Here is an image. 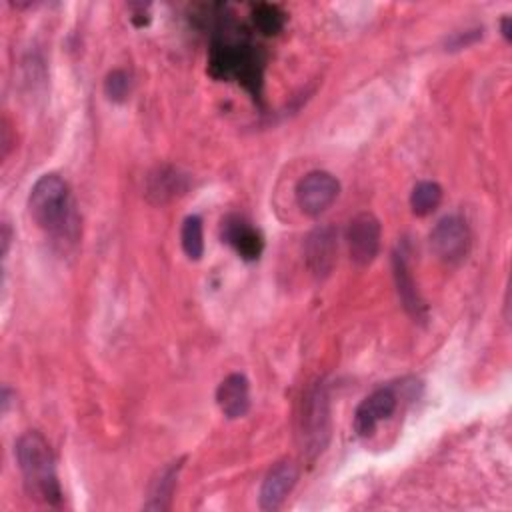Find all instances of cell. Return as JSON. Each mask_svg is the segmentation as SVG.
Segmentation results:
<instances>
[{"label": "cell", "instance_id": "1", "mask_svg": "<svg viewBox=\"0 0 512 512\" xmlns=\"http://www.w3.org/2000/svg\"><path fill=\"white\" fill-rule=\"evenodd\" d=\"M32 220L50 236L74 240L78 234V216L66 180L54 172L42 174L28 196Z\"/></svg>", "mask_w": 512, "mask_h": 512}, {"label": "cell", "instance_id": "2", "mask_svg": "<svg viewBox=\"0 0 512 512\" xmlns=\"http://www.w3.org/2000/svg\"><path fill=\"white\" fill-rule=\"evenodd\" d=\"M16 460L30 498L48 506L62 504V488L56 474L50 444L40 432H24L16 442Z\"/></svg>", "mask_w": 512, "mask_h": 512}, {"label": "cell", "instance_id": "3", "mask_svg": "<svg viewBox=\"0 0 512 512\" xmlns=\"http://www.w3.org/2000/svg\"><path fill=\"white\" fill-rule=\"evenodd\" d=\"M228 26L212 42L210 50V74L216 78L238 80L252 96L262 92L264 58L260 52L240 36H228Z\"/></svg>", "mask_w": 512, "mask_h": 512}, {"label": "cell", "instance_id": "4", "mask_svg": "<svg viewBox=\"0 0 512 512\" xmlns=\"http://www.w3.org/2000/svg\"><path fill=\"white\" fill-rule=\"evenodd\" d=\"M300 434L304 452L310 460H314L328 444L330 438V400L326 386L316 384L304 400L302 418H300Z\"/></svg>", "mask_w": 512, "mask_h": 512}, {"label": "cell", "instance_id": "5", "mask_svg": "<svg viewBox=\"0 0 512 512\" xmlns=\"http://www.w3.org/2000/svg\"><path fill=\"white\" fill-rule=\"evenodd\" d=\"M340 194V182L326 170H312L296 184V204L306 216H320Z\"/></svg>", "mask_w": 512, "mask_h": 512}, {"label": "cell", "instance_id": "6", "mask_svg": "<svg viewBox=\"0 0 512 512\" xmlns=\"http://www.w3.org/2000/svg\"><path fill=\"white\" fill-rule=\"evenodd\" d=\"M430 246L444 264H460L470 248V230L466 220L456 214L442 218L430 234Z\"/></svg>", "mask_w": 512, "mask_h": 512}, {"label": "cell", "instance_id": "7", "mask_svg": "<svg viewBox=\"0 0 512 512\" xmlns=\"http://www.w3.org/2000/svg\"><path fill=\"white\" fill-rule=\"evenodd\" d=\"M380 220L372 212L356 214L346 230L350 260L356 266H368L374 262L380 250Z\"/></svg>", "mask_w": 512, "mask_h": 512}, {"label": "cell", "instance_id": "8", "mask_svg": "<svg viewBox=\"0 0 512 512\" xmlns=\"http://www.w3.org/2000/svg\"><path fill=\"white\" fill-rule=\"evenodd\" d=\"M396 404H398V396L392 388H378L374 390L370 396H366L358 408H356V414H354V432L362 438L366 436H372L376 426L390 418L392 412L396 410Z\"/></svg>", "mask_w": 512, "mask_h": 512}, {"label": "cell", "instance_id": "9", "mask_svg": "<svg viewBox=\"0 0 512 512\" xmlns=\"http://www.w3.org/2000/svg\"><path fill=\"white\" fill-rule=\"evenodd\" d=\"M304 258L314 278H326L336 262V230L332 226L314 228L306 236Z\"/></svg>", "mask_w": 512, "mask_h": 512}, {"label": "cell", "instance_id": "10", "mask_svg": "<svg viewBox=\"0 0 512 512\" xmlns=\"http://www.w3.org/2000/svg\"><path fill=\"white\" fill-rule=\"evenodd\" d=\"M298 480V466L292 460L276 462L264 476L260 486V508L266 512L278 510Z\"/></svg>", "mask_w": 512, "mask_h": 512}, {"label": "cell", "instance_id": "11", "mask_svg": "<svg viewBox=\"0 0 512 512\" xmlns=\"http://www.w3.org/2000/svg\"><path fill=\"white\" fill-rule=\"evenodd\" d=\"M222 238L246 262L258 260L264 250V238L260 230L238 214H230L222 220Z\"/></svg>", "mask_w": 512, "mask_h": 512}, {"label": "cell", "instance_id": "12", "mask_svg": "<svg viewBox=\"0 0 512 512\" xmlns=\"http://www.w3.org/2000/svg\"><path fill=\"white\" fill-rule=\"evenodd\" d=\"M392 274H394V284H396V292H398V298L404 306V310L408 312L410 318H414L416 322H424L426 320V304L416 288V282L412 278V272H410V266L406 262V256L404 252L396 250L392 254Z\"/></svg>", "mask_w": 512, "mask_h": 512}, {"label": "cell", "instance_id": "13", "mask_svg": "<svg viewBox=\"0 0 512 512\" xmlns=\"http://www.w3.org/2000/svg\"><path fill=\"white\" fill-rule=\"evenodd\" d=\"M216 404L220 412L230 418H242L250 410V382L244 374H228L216 388Z\"/></svg>", "mask_w": 512, "mask_h": 512}, {"label": "cell", "instance_id": "14", "mask_svg": "<svg viewBox=\"0 0 512 512\" xmlns=\"http://www.w3.org/2000/svg\"><path fill=\"white\" fill-rule=\"evenodd\" d=\"M180 470H182V458L168 462L152 476V480L148 484V492H146L144 510H154V512L160 510L162 512L172 506V494L176 490Z\"/></svg>", "mask_w": 512, "mask_h": 512}, {"label": "cell", "instance_id": "15", "mask_svg": "<svg viewBox=\"0 0 512 512\" xmlns=\"http://www.w3.org/2000/svg\"><path fill=\"white\" fill-rule=\"evenodd\" d=\"M186 190V176H182L176 168L172 166H162L154 174L148 176V186L146 194L150 196L152 202L162 204Z\"/></svg>", "mask_w": 512, "mask_h": 512}, {"label": "cell", "instance_id": "16", "mask_svg": "<svg viewBox=\"0 0 512 512\" xmlns=\"http://www.w3.org/2000/svg\"><path fill=\"white\" fill-rule=\"evenodd\" d=\"M442 202V186L434 180L418 182L410 192V208L416 216L432 214Z\"/></svg>", "mask_w": 512, "mask_h": 512}, {"label": "cell", "instance_id": "17", "mask_svg": "<svg viewBox=\"0 0 512 512\" xmlns=\"http://www.w3.org/2000/svg\"><path fill=\"white\" fill-rule=\"evenodd\" d=\"M180 244L184 254L190 260H200L204 254V228L202 218L198 214H190L184 218L180 228Z\"/></svg>", "mask_w": 512, "mask_h": 512}, {"label": "cell", "instance_id": "18", "mask_svg": "<svg viewBox=\"0 0 512 512\" xmlns=\"http://www.w3.org/2000/svg\"><path fill=\"white\" fill-rule=\"evenodd\" d=\"M252 22L254 26L266 34V36H274L278 34L282 28H284V22H286V14L280 6L276 4H256L252 8Z\"/></svg>", "mask_w": 512, "mask_h": 512}, {"label": "cell", "instance_id": "19", "mask_svg": "<svg viewBox=\"0 0 512 512\" xmlns=\"http://www.w3.org/2000/svg\"><path fill=\"white\" fill-rule=\"evenodd\" d=\"M104 92L112 102H124L130 92V74L126 70H112L104 80Z\"/></svg>", "mask_w": 512, "mask_h": 512}, {"label": "cell", "instance_id": "20", "mask_svg": "<svg viewBox=\"0 0 512 512\" xmlns=\"http://www.w3.org/2000/svg\"><path fill=\"white\" fill-rule=\"evenodd\" d=\"M482 36V30H466L464 34L462 32H458L452 40H450V50H458V48H464V46H468V44H472V42H476L478 38Z\"/></svg>", "mask_w": 512, "mask_h": 512}, {"label": "cell", "instance_id": "21", "mask_svg": "<svg viewBox=\"0 0 512 512\" xmlns=\"http://www.w3.org/2000/svg\"><path fill=\"white\" fill-rule=\"evenodd\" d=\"M502 34L506 40H510V18L508 16L502 18Z\"/></svg>", "mask_w": 512, "mask_h": 512}]
</instances>
